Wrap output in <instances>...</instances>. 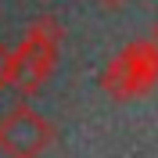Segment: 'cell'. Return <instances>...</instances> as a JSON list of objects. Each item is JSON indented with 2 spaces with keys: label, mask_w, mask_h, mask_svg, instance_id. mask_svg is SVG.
<instances>
[{
  "label": "cell",
  "mask_w": 158,
  "mask_h": 158,
  "mask_svg": "<svg viewBox=\"0 0 158 158\" xmlns=\"http://www.w3.org/2000/svg\"><path fill=\"white\" fill-rule=\"evenodd\" d=\"M155 83H158V47L151 40H137L122 47L101 76V86L111 101H137L151 94Z\"/></svg>",
  "instance_id": "6da1fadb"
},
{
  "label": "cell",
  "mask_w": 158,
  "mask_h": 158,
  "mask_svg": "<svg viewBox=\"0 0 158 158\" xmlns=\"http://www.w3.org/2000/svg\"><path fill=\"white\" fill-rule=\"evenodd\" d=\"M54 144V126L29 104H15L0 115V155L4 158H40Z\"/></svg>",
  "instance_id": "7a4b0ae2"
},
{
  "label": "cell",
  "mask_w": 158,
  "mask_h": 158,
  "mask_svg": "<svg viewBox=\"0 0 158 158\" xmlns=\"http://www.w3.org/2000/svg\"><path fill=\"white\" fill-rule=\"evenodd\" d=\"M15 58H18V72H15V86L22 94H36L43 83L54 72V61H58V47L47 43V40H36L25 32L22 47H15Z\"/></svg>",
  "instance_id": "3957f363"
},
{
  "label": "cell",
  "mask_w": 158,
  "mask_h": 158,
  "mask_svg": "<svg viewBox=\"0 0 158 158\" xmlns=\"http://www.w3.org/2000/svg\"><path fill=\"white\" fill-rule=\"evenodd\" d=\"M29 36L47 40V43H54V47H58L61 40H65V25H61L54 15H40V18H32V22H29Z\"/></svg>",
  "instance_id": "277c9868"
},
{
  "label": "cell",
  "mask_w": 158,
  "mask_h": 158,
  "mask_svg": "<svg viewBox=\"0 0 158 158\" xmlns=\"http://www.w3.org/2000/svg\"><path fill=\"white\" fill-rule=\"evenodd\" d=\"M15 72H18V58L7 43H0V90L15 86Z\"/></svg>",
  "instance_id": "5b68a950"
},
{
  "label": "cell",
  "mask_w": 158,
  "mask_h": 158,
  "mask_svg": "<svg viewBox=\"0 0 158 158\" xmlns=\"http://www.w3.org/2000/svg\"><path fill=\"white\" fill-rule=\"evenodd\" d=\"M101 7H108V11H115V7H122V4H126V0H97Z\"/></svg>",
  "instance_id": "8992f818"
},
{
  "label": "cell",
  "mask_w": 158,
  "mask_h": 158,
  "mask_svg": "<svg viewBox=\"0 0 158 158\" xmlns=\"http://www.w3.org/2000/svg\"><path fill=\"white\" fill-rule=\"evenodd\" d=\"M148 40H151V43H155V47H158V22H155V25H151V36H148Z\"/></svg>",
  "instance_id": "52a82bcc"
}]
</instances>
